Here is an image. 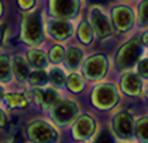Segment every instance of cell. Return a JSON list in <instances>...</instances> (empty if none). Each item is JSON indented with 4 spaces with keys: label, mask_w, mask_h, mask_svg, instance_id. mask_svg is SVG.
<instances>
[{
    "label": "cell",
    "mask_w": 148,
    "mask_h": 143,
    "mask_svg": "<svg viewBox=\"0 0 148 143\" xmlns=\"http://www.w3.org/2000/svg\"><path fill=\"white\" fill-rule=\"evenodd\" d=\"M20 37L24 44L30 46H40L45 41V25L42 13L38 10L25 11V16L21 20Z\"/></svg>",
    "instance_id": "cell-1"
},
{
    "label": "cell",
    "mask_w": 148,
    "mask_h": 143,
    "mask_svg": "<svg viewBox=\"0 0 148 143\" xmlns=\"http://www.w3.org/2000/svg\"><path fill=\"white\" fill-rule=\"evenodd\" d=\"M143 55V45L140 41V35H134L130 39L120 45L114 56V66L120 72L131 70L138 63Z\"/></svg>",
    "instance_id": "cell-2"
},
{
    "label": "cell",
    "mask_w": 148,
    "mask_h": 143,
    "mask_svg": "<svg viewBox=\"0 0 148 143\" xmlns=\"http://www.w3.org/2000/svg\"><path fill=\"white\" fill-rule=\"evenodd\" d=\"M86 18L92 25L95 37L97 39L106 41V39L113 38L114 30L110 21V16H109V11L102 4H89Z\"/></svg>",
    "instance_id": "cell-3"
},
{
    "label": "cell",
    "mask_w": 148,
    "mask_h": 143,
    "mask_svg": "<svg viewBox=\"0 0 148 143\" xmlns=\"http://www.w3.org/2000/svg\"><path fill=\"white\" fill-rule=\"evenodd\" d=\"M109 16L114 34L124 35L136 28V10L130 4L119 3L109 7Z\"/></svg>",
    "instance_id": "cell-4"
},
{
    "label": "cell",
    "mask_w": 148,
    "mask_h": 143,
    "mask_svg": "<svg viewBox=\"0 0 148 143\" xmlns=\"http://www.w3.org/2000/svg\"><path fill=\"white\" fill-rule=\"evenodd\" d=\"M83 0H48V14L54 18L75 21L82 16Z\"/></svg>",
    "instance_id": "cell-5"
},
{
    "label": "cell",
    "mask_w": 148,
    "mask_h": 143,
    "mask_svg": "<svg viewBox=\"0 0 148 143\" xmlns=\"http://www.w3.org/2000/svg\"><path fill=\"white\" fill-rule=\"evenodd\" d=\"M82 76L92 81H99L107 75L109 60L104 54H93L85 58L82 63Z\"/></svg>",
    "instance_id": "cell-6"
},
{
    "label": "cell",
    "mask_w": 148,
    "mask_h": 143,
    "mask_svg": "<svg viewBox=\"0 0 148 143\" xmlns=\"http://www.w3.org/2000/svg\"><path fill=\"white\" fill-rule=\"evenodd\" d=\"M51 110V119L58 126L71 125L79 115L78 104L72 100H58L57 102L49 108Z\"/></svg>",
    "instance_id": "cell-7"
},
{
    "label": "cell",
    "mask_w": 148,
    "mask_h": 143,
    "mask_svg": "<svg viewBox=\"0 0 148 143\" xmlns=\"http://www.w3.org/2000/svg\"><path fill=\"white\" fill-rule=\"evenodd\" d=\"M44 25L45 34H48V37L55 42H66L75 34V24L72 20L49 17L47 22L44 21Z\"/></svg>",
    "instance_id": "cell-8"
},
{
    "label": "cell",
    "mask_w": 148,
    "mask_h": 143,
    "mask_svg": "<svg viewBox=\"0 0 148 143\" xmlns=\"http://www.w3.org/2000/svg\"><path fill=\"white\" fill-rule=\"evenodd\" d=\"M27 138L33 143H54L58 139V132L49 122L34 119L27 125Z\"/></svg>",
    "instance_id": "cell-9"
},
{
    "label": "cell",
    "mask_w": 148,
    "mask_h": 143,
    "mask_svg": "<svg viewBox=\"0 0 148 143\" xmlns=\"http://www.w3.org/2000/svg\"><path fill=\"white\" fill-rule=\"evenodd\" d=\"M92 104L97 108V110H110L119 101L117 96V90L113 84L110 83H102L99 86L93 88L92 91Z\"/></svg>",
    "instance_id": "cell-10"
},
{
    "label": "cell",
    "mask_w": 148,
    "mask_h": 143,
    "mask_svg": "<svg viewBox=\"0 0 148 143\" xmlns=\"http://www.w3.org/2000/svg\"><path fill=\"white\" fill-rule=\"evenodd\" d=\"M112 132L120 139H131L134 136V119L130 112L120 111L114 115Z\"/></svg>",
    "instance_id": "cell-11"
},
{
    "label": "cell",
    "mask_w": 148,
    "mask_h": 143,
    "mask_svg": "<svg viewBox=\"0 0 148 143\" xmlns=\"http://www.w3.org/2000/svg\"><path fill=\"white\" fill-rule=\"evenodd\" d=\"M72 123V136L75 140L79 142L90 139L96 131V121L90 115H78V118Z\"/></svg>",
    "instance_id": "cell-12"
},
{
    "label": "cell",
    "mask_w": 148,
    "mask_h": 143,
    "mask_svg": "<svg viewBox=\"0 0 148 143\" xmlns=\"http://www.w3.org/2000/svg\"><path fill=\"white\" fill-rule=\"evenodd\" d=\"M120 88L125 96H130V97L140 96L143 93L141 76L136 72H131V70L123 72V76H121V80H120Z\"/></svg>",
    "instance_id": "cell-13"
},
{
    "label": "cell",
    "mask_w": 148,
    "mask_h": 143,
    "mask_svg": "<svg viewBox=\"0 0 148 143\" xmlns=\"http://www.w3.org/2000/svg\"><path fill=\"white\" fill-rule=\"evenodd\" d=\"M31 96H33V100L42 110H49L59 100V93L54 87H33Z\"/></svg>",
    "instance_id": "cell-14"
},
{
    "label": "cell",
    "mask_w": 148,
    "mask_h": 143,
    "mask_svg": "<svg viewBox=\"0 0 148 143\" xmlns=\"http://www.w3.org/2000/svg\"><path fill=\"white\" fill-rule=\"evenodd\" d=\"M85 58L86 56H85V51H83L82 46H79V45H69V46L65 48V56H64L62 63H64L66 70L76 72L82 66Z\"/></svg>",
    "instance_id": "cell-15"
},
{
    "label": "cell",
    "mask_w": 148,
    "mask_h": 143,
    "mask_svg": "<svg viewBox=\"0 0 148 143\" xmlns=\"http://www.w3.org/2000/svg\"><path fill=\"white\" fill-rule=\"evenodd\" d=\"M73 37L78 39V42L82 44L83 46H89L95 42V33H93V28H92V25L89 24L88 21V18H86V16H80L79 17V21L78 24L75 25V34H73Z\"/></svg>",
    "instance_id": "cell-16"
},
{
    "label": "cell",
    "mask_w": 148,
    "mask_h": 143,
    "mask_svg": "<svg viewBox=\"0 0 148 143\" xmlns=\"http://www.w3.org/2000/svg\"><path fill=\"white\" fill-rule=\"evenodd\" d=\"M10 63H12L13 76L16 77L20 83L27 81L30 73H31V66L28 65L27 59L23 55H14L10 59Z\"/></svg>",
    "instance_id": "cell-17"
},
{
    "label": "cell",
    "mask_w": 148,
    "mask_h": 143,
    "mask_svg": "<svg viewBox=\"0 0 148 143\" xmlns=\"http://www.w3.org/2000/svg\"><path fill=\"white\" fill-rule=\"evenodd\" d=\"M28 65L33 67V69H45L48 66V55H47L44 51L41 49H37V48H33L27 52V56H25Z\"/></svg>",
    "instance_id": "cell-18"
},
{
    "label": "cell",
    "mask_w": 148,
    "mask_h": 143,
    "mask_svg": "<svg viewBox=\"0 0 148 143\" xmlns=\"http://www.w3.org/2000/svg\"><path fill=\"white\" fill-rule=\"evenodd\" d=\"M136 27L138 30L148 28V0H140L136 7Z\"/></svg>",
    "instance_id": "cell-19"
},
{
    "label": "cell",
    "mask_w": 148,
    "mask_h": 143,
    "mask_svg": "<svg viewBox=\"0 0 148 143\" xmlns=\"http://www.w3.org/2000/svg\"><path fill=\"white\" fill-rule=\"evenodd\" d=\"M65 87L68 88L71 93H73V94L82 93L83 88H85L83 76L79 75L78 72H71L68 76H66V80H65Z\"/></svg>",
    "instance_id": "cell-20"
},
{
    "label": "cell",
    "mask_w": 148,
    "mask_h": 143,
    "mask_svg": "<svg viewBox=\"0 0 148 143\" xmlns=\"http://www.w3.org/2000/svg\"><path fill=\"white\" fill-rule=\"evenodd\" d=\"M3 101L9 108H25L28 105V98L20 93H6L3 96Z\"/></svg>",
    "instance_id": "cell-21"
},
{
    "label": "cell",
    "mask_w": 148,
    "mask_h": 143,
    "mask_svg": "<svg viewBox=\"0 0 148 143\" xmlns=\"http://www.w3.org/2000/svg\"><path fill=\"white\" fill-rule=\"evenodd\" d=\"M134 136L141 143H148V115L134 122Z\"/></svg>",
    "instance_id": "cell-22"
},
{
    "label": "cell",
    "mask_w": 148,
    "mask_h": 143,
    "mask_svg": "<svg viewBox=\"0 0 148 143\" xmlns=\"http://www.w3.org/2000/svg\"><path fill=\"white\" fill-rule=\"evenodd\" d=\"M33 87H45L47 84L49 83L48 80V72L45 69H34L27 80Z\"/></svg>",
    "instance_id": "cell-23"
},
{
    "label": "cell",
    "mask_w": 148,
    "mask_h": 143,
    "mask_svg": "<svg viewBox=\"0 0 148 143\" xmlns=\"http://www.w3.org/2000/svg\"><path fill=\"white\" fill-rule=\"evenodd\" d=\"M13 79L12 63L7 55H0V83H9Z\"/></svg>",
    "instance_id": "cell-24"
},
{
    "label": "cell",
    "mask_w": 148,
    "mask_h": 143,
    "mask_svg": "<svg viewBox=\"0 0 148 143\" xmlns=\"http://www.w3.org/2000/svg\"><path fill=\"white\" fill-rule=\"evenodd\" d=\"M48 80L52 84L54 88H64L65 87V80H66V75L64 73L62 69L59 67H52L48 72Z\"/></svg>",
    "instance_id": "cell-25"
},
{
    "label": "cell",
    "mask_w": 148,
    "mask_h": 143,
    "mask_svg": "<svg viewBox=\"0 0 148 143\" xmlns=\"http://www.w3.org/2000/svg\"><path fill=\"white\" fill-rule=\"evenodd\" d=\"M65 48H66V46H64L61 42L54 44L51 48H49L48 54H47V55H48V60H49L51 63H54V65L62 63L64 56H65Z\"/></svg>",
    "instance_id": "cell-26"
},
{
    "label": "cell",
    "mask_w": 148,
    "mask_h": 143,
    "mask_svg": "<svg viewBox=\"0 0 148 143\" xmlns=\"http://www.w3.org/2000/svg\"><path fill=\"white\" fill-rule=\"evenodd\" d=\"M137 73L141 76V79L148 80V58H141L137 63Z\"/></svg>",
    "instance_id": "cell-27"
},
{
    "label": "cell",
    "mask_w": 148,
    "mask_h": 143,
    "mask_svg": "<svg viewBox=\"0 0 148 143\" xmlns=\"http://www.w3.org/2000/svg\"><path fill=\"white\" fill-rule=\"evenodd\" d=\"M93 143H116V142H114L113 133L110 132V131H106L104 129V131H102L96 136V139H95Z\"/></svg>",
    "instance_id": "cell-28"
},
{
    "label": "cell",
    "mask_w": 148,
    "mask_h": 143,
    "mask_svg": "<svg viewBox=\"0 0 148 143\" xmlns=\"http://www.w3.org/2000/svg\"><path fill=\"white\" fill-rule=\"evenodd\" d=\"M18 7L24 11H31L37 6V0H17Z\"/></svg>",
    "instance_id": "cell-29"
},
{
    "label": "cell",
    "mask_w": 148,
    "mask_h": 143,
    "mask_svg": "<svg viewBox=\"0 0 148 143\" xmlns=\"http://www.w3.org/2000/svg\"><path fill=\"white\" fill-rule=\"evenodd\" d=\"M140 41H141L143 48L148 49V28L143 30V33H141V35H140Z\"/></svg>",
    "instance_id": "cell-30"
},
{
    "label": "cell",
    "mask_w": 148,
    "mask_h": 143,
    "mask_svg": "<svg viewBox=\"0 0 148 143\" xmlns=\"http://www.w3.org/2000/svg\"><path fill=\"white\" fill-rule=\"evenodd\" d=\"M7 125V117H6V112L0 108V128H4Z\"/></svg>",
    "instance_id": "cell-31"
},
{
    "label": "cell",
    "mask_w": 148,
    "mask_h": 143,
    "mask_svg": "<svg viewBox=\"0 0 148 143\" xmlns=\"http://www.w3.org/2000/svg\"><path fill=\"white\" fill-rule=\"evenodd\" d=\"M83 1H86V3H89V4H104L107 0H83Z\"/></svg>",
    "instance_id": "cell-32"
},
{
    "label": "cell",
    "mask_w": 148,
    "mask_h": 143,
    "mask_svg": "<svg viewBox=\"0 0 148 143\" xmlns=\"http://www.w3.org/2000/svg\"><path fill=\"white\" fill-rule=\"evenodd\" d=\"M3 35H4V31H3V27L0 25V45L3 42Z\"/></svg>",
    "instance_id": "cell-33"
},
{
    "label": "cell",
    "mask_w": 148,
    "mask_h": 143,
    "mask_svg": "<svg viewBox=\"0 0 148 143\" xmlns=\"http://www.w3.org/2000/svg\"><path fill=\"white\" fill-rule=\"evenodd\" d=\"M3 96H4V91H3V87L0 86V101L3 100Z\"/></svg>",
    "instance_id": "cell-34"
},
{
    "label": "cell",
    "mask_w": 148,
    "mask_h": 143,
    "mask_svg": "<svg viewBox=\"0 0 148 143\" xmlns=\"http://www.w3.org/2000/svg\"><path fill=\"white\" fill-rule=\"evenodd\" d=\"M144 96H145V101H147V104H148V87L144 90Z\"/></svg>",
    "instance_id": "cell-35"
},
{
    "label": "cell",
    "mask_w": 148,
    "mask_h": 143,
    "mask_svg": "<svg viewBox=\"0 0 148 143\" xmlns=\"http://www.w3.org/2000/svg\"><path fill=\"white\" fill-rule=\"evenodd\" d=\"M1 16H3V3L0 0V18H1Z\"/></svg>",
    "instance_id": "cell-36"
},
{
    "label": "cell",
    "mask_w": 148,
    "mask_h": 143,
    "mask_svg": "<svg viewBox=\"0 0 148 143\" xmlns=\"http://www.w3.org/2000/svg\"><path fill=\"white\" fill-rule=\"evenodd\" d=\"M4 143H10V142H4Z\"/></svg>",
    "instance_id": "cell-37"
},
{
    "label": "cell",
    "mask_w": 148,
    "mask_h": 143,
    "mask_svg": "<svg viewBox=\"0 0 148 143\" xmlns=\"http://www.w3.org/2000/svg\"><path fill=\"white\" fill-rule=\"evenodd\" d=\"M124 1H128V0H124Z\"/></svg>",
    "instance_id": "cell-38"
}]
</instances>
